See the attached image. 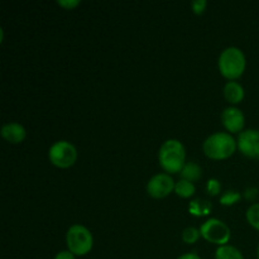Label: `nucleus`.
I'll return each instance as SVG.
<instances>
[{"label":"nucleus","mask_w":259,"mask_h":259,"mask_svg":"<svg viewBox=\"0 0 259 259\" xmlns=\"http://www.w3.org/2000/svg\"><path fill=\"white\" fill-rule=\"evenodd\" d=\"M206 191L210 196H218L220 191H222V185H220V182L217 179L209 180L206 185Z\"/></svg>","instance_id":"6ab92c4d"},{"label":"nucleus","mask_w":259,"mask_h":259,"mask_svg":"<svg viewBox=\"0 0 259 259\" xmlns=\"http://www.w3.org/2000/svg\"><path fill=\"white\" fill-rule=\"evenodd\" d=\"M48 157L53 166L58 168H68L75 164L77 159V151L73 144L66 141H60L51 147Z\"/></svg>","instance_id":"39448f33"},{"label":"nucleus","mask_w":259,"mask_h":259,"mask_svg":"<svg viewBox=\"0 0 259 259\" xmlns=\"http://www.w3.org/2000/svg\"><path fill=\"white\" fill-rule=\"evenodd\" d=\"M177 259H201V258H200V255L196 254V253H186V254L180 255Z\"/></svg>","instance_id":"5701e85b"},{"label":"nucleus","mask_w":259,"mask_h":259,"mask_svg":"<svg viewBox=\"0 0 259 259\" xmlns=\"http://www.w3.org/2000/svg\"><path fill=\"white\" fill-rule=\"evenodd\" d=\"M2 136L8 143L10 144H19L25 139V129L24 126L20 125L19 123H8L3 125Z\"/></svg>","instance_id":"9d476101"},{"label":"nucleus","mask_w":259,"mask_h":259,"mask_svg":"<svg viewBox=\"0 0 259 259\" xmlns=\"http://www.w3.org/2000/svg\"><path fill=\"white\" fill-rule=\"evenodd\" d=\"M255 196H257V190L255 189H248L247 192H245V197H247L248 200L255 199Z\"/></svg>","instance_id":"b1692460"},{"label":"nucleus","mask_w":259,"mask_h":259,"mask_svg":"<svg viewBox=\"0 0 259 259\" xmlns=\"http://www.w3.org/2000/svg\"><path fill=\"white\" fill-rule=\"evenodd\" d=\"M195 191H196L195 185L192 182L186 181V180H181L175 185V192H176L177 196L182 197V199H189L195 194Z\"/></svg>","instance_id":"2eb2a0df"},{"label":"nucleus","mask_w":259,"mask_h":259,"mask_svg":"<svg viewBox=\"0 0 259 259\" xmlns=\"http://www.w3.org/2000/svg\"><path fill=\"white\" fill-rule=\"evenodd\" d=\"M215 259H244L243 253L233 245H223L215 252Z\"/></svg>","instance_id":"4468645a"},{"label":"nucleus","mask_w":259,"mask_h":259,"mask_svg":"<svg viewBox=\"0 0 259 259\" xmlns=\"http://www.w3.org/2000/svg\"><path fill=\"white\" fill-rule=\"evenodd\" d=\"M175 181L167 174H158L152 177L147 185V192L153 199H163L175 191Z\"/></svg>","instance_id":"0eeeda50"},{"label":"nucleus","mask_w":259,"mask_h":259,"mask_svg":"<svg viewBox=\"0 0 259 259\" xmlns=\"http://www.w3.org/2000/svg\"><path fill=\"white\" fill-rule=\"evenodd\" d=\"M245 56L237 47H229L222 52L219 57V71L228 80H237L245 71Z\"/></svg>","instance_id":"7ed1b4c3"},{"label":"nucleus","mask_w":259,"mask_h":259,"mask_svg":"<svg viewBox=\"0 0 259 259\" xmlns=\"http://www.w3.org/2000/svg\"><path fill=\"white\" fill-rule=\"evenodd\" d=\"M75 257L76 255L72 254L70 250H62V252H60L56 254L55 259H75Z\"/></svg>","instance_id":"4be33fe9"},{"label":"nucleus","mask_w":259,"mask_h":259,"mask_svg":"<svg viewBox=\"0 0 259 259\" xmlns=\"http://www.w3.org/2000/svg\"><path fill=\"white\" fill-rule=\"evenodd\" d=\"M211 210L212 205L211 202L207 201V200L195 199L192 200L189 205V212L196 218L206 217V215H209L210 212H211Z\"/></svg>","instance_id":"f8f14e48"},{"label":"nucleus","mask_w":259,"mask_h":259,"mask_svg":"<svg viewBox=\"0 0 259 259\" xmlns=\"http://www.w3.org/2000/svg\"><path fill=\"white\" fill-rule=\"evenodd\" d=\"M185 158H186L185 147L177 139H168L162 144L159 149V164L168 174H181L182 168L186 164Z\"/></svg>","instance_id":"f257e3e1"},{"label":"nucleus","mask_w":259,"mask_h":259,"mask_svg":"<svg viewBox=\"0 0 259 259\" xmlns=\"http://www.w3.org/2000/svg\"><path fill=\"white\" fill-rule=\"evenodd\" d=\"M247 220L250 227L259 230V202L250 205L249 209L247 210Z\"/></svg>","instance_id":"f3484780"},{"label":"nucleus","mask_w":259,"mask_h":259,"mask_svg":"<svg viewBox=\"0 0 259 259\" xmlns=\"http://www.w3.org/2000/svg\"><path fill=\"white\" fill-rule=\"evenodd\" d=\"M224 98L227 99L228 103L233 104V105L242 103L244 99V89L240 83L235 82V81H229L224 86Z\"/></svg>","instance_id":"9b49d317"},{"label":"nucleus","mask_w":259,"mask_h":259,"mask_svg":"<svg viewBox=\"0 0 259 259\" xmlns=\"http://www.w3.org/2000/svg\"><path fill=\"white\" fill-rule=\"evenodd\" d=\"M238 149L248 158L259 159V131L247 129L239 133L238 137Z\"/></svg>","instance_id":"6e6552de"},{"label":"nucleus","mask_w":259,"mask_h":259,"mask_svg":"<svg viewBox=\"0 0 259 259\" xmlns=\"http://www.w3.org/2000/svg\"><path fill=\"white\" fill-rule=\"evenodd\" d=\"M181 177L182 180H186L189 182H196L201 179L202 169L201 167L199 166L195 162H189V163L185 164V167L181 171Z\"/></svg>","instance_id":"ddd939ff"},{"label":"nucleus","mask_w":259,"mask_h":259,"mask_svg":"<svg viewBox=\"0 0 259 259\" xmlns=\"http://www.w3.org/2000/svg\"><path fill=\"white\" fill-rule=\"evenodd\" d=\"M240 199H242V194H239L238 191H233V190H228L220 197V204L224 206H232V205L239 202Z\"/></svg>","instance_id":"dca6fc26"},{"label":"nucleus","mask_w":259,"mask_h":259,"mask_svg":"<svg viewBox=\"0 0 259 259\" xmlns=\"http://www.w3.org/2000/svg\"><path fill=\"white\" fill-rule=\"evenodd\" d=\"M200 234L205 240L220 247L227 245L230 240V229L224 222L219 219H209L200 228Z\"/></svg>","instance_id":"423d86ee"},{"label":"nucleus","mask_w":259,"mask_h":259,"mask_svg":"<svg viewBox=\"0 0 259 259\" xmlns=\"http://www.w3.org/2000/svg\"><path fill=\"white\" fill-rule=\"evenodd\" d=\"M57 4L60 5V7L65 8V9L71 10L73 9V8L77 7V5L80 4V2H77V0H63V2H57Z\"/></svg>","instance_id":"412c9836"},{"label":"nucleus","mask_w":259,"mask_h":259,"mask_svg":"<svg viewBox=\"0 0 259 259\" xmlns=\"http://www.w3.org/2000/svg\"><path fill=\"white\" fill-rule=\"evenodd\" d=\"M238 144L237 141L229 133H215L206 138L202 144V151L205 156L210 159L222 161L232 157L235 153Z\"/></svg>","instance_id":"f03ea898"},{"label":"nucleus","mask_w":259,"mask_h":259,"mask_svg":"<svg viewBox=\"0 0 259 259\" xmlns=\"http://www.w3.org/2000/svg\"><path fill=\"white\" fill-rule=\"evenodd\" d=\"M66 243H67L68 250L72 254L86 255L93 249L94 238L88 228L76 224L67 230Z\"/></svg>","instance_id":"20e7f679"},{"label":"nucleus","mask_w":259,"mask_h":259,"mask_svg":"<svg viewBox=\"0 0 259 259\" xmlns=\"http://www.w3.org/2000/svg\"><path fill=\"white\" fill-rule=\"evenodd\" d=\"M200 230H197L196 228H186V229L182 232V240H184L186 244H195V243L199 240L200 238Z\"/></svg>","instance_id":"a211bd4d"},{"label":"nucleus","mask_w":259,"mask_h":259,"mask_svg":"<svg viewBox=\"0 0 259 259\" xmlns=\"http://www.w3.org/2000/svg\"><path fill=\"white\" fill-rule=\"evenodd\" d=\"M257 258L259 259V245H258V249H257Z\"/></svg>","instance_id":"393cba45"},{"label":"nucleus","mask_w":259,"mask_h":259,"mask_svg":"<svg viewBox=\"0 0 259 259\" xmlns=\"http://www.w3.org/2000/svg\"><path fill=\"white\" fill-rule=\"evenodd\" d=\"M206 7H207L206 0H196V2H192V4H191L192 10H194L195 14H197V15L202 14V13L206 10Z\"/></svg>","instance_id":"aec40b11"},{"label":"nucleus","mask_w":259,"mask_h":259,"mask_svg":"<svg viewBox=\"0 0 259 259\" xmlns=\"http://www.w3.org/2000/svg\"><path fill=\"white\" fill-rule=\"evenodd\" d=\"M222 123L224 128L230 133H242L245 124L244 114L240 109L230 106L223 111Z\"/></svg>","instance_id":"1a4fd4ad"}]
</instances>
